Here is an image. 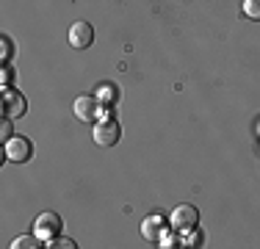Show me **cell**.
<instances>
[{
    "label": "cell",
    "instance_id": "15",
    "mask_svg": "<svg viewBox=\"0 0 260 249\" xmlns=\"http://www.w3.org/2000/svg\"><path fill=\"white\" fill-rule=\"evenodd\" d=\"M200 241H202V235L197 233V227H194V230H188V235H185L183 244H185V246H200Z\"/></svg>",
    "mask_w": 260,
    "mask_h": 249
},
{
    "label": "cell",
    "instance_id": "11",
    "mask_svg": "<svg viewBox=\"0 0 260 249\" xmlns=\"http://www.w3.org/2000/svg\"><path fill=\"white\" fill-rule=\"evenodd\" d=\"M244 14L249 17V20L260 22V0H244Z\"/></svg>",
    "mask_w": 260,
    "mask_h": 249
},
{
    "label": "cell",
    "instance_id": "2",
    "mask_svg": "<svg viewBox=\"0 0 260 249\" xmlns=\"http://www.w3.org/2000/svg\"><path fill=\"white\" fill-rule=\"evenodd\" d=\"M72 111H75V116L80 122H94V119H100V114H105L97 95H80L75 100V105H72Z\"/></svg>",
    "mask_w": 260,
    "mask_h": 249
},
{
    "label": "cell",
    "instance_id": "9",
    "mask_svg": "<svg viewBox=\"0 0 260 249\" xmlns=\"http://www.w3.org/2000/svg\"><path fill=\"white\" fill-rule=\"evenodd\" d=\"M97 100L103 103V108L108 111L111 105L119 100V91H116V86L114 83H103V86H97Z\"/></svg>",
    "mask_w": 260,
    "mask_h": 249
},
{
    "label": "cell",
    "instance_id": "17",
    "mask_svg": "<svg viewBox=\"0 0 260 249\" xmlns=\"http://www.w3.org/2000/svg\"><path fill=\"white\" fill-rule=\"evenodd\" d=\"M11 75H14V72H11V67H9V64H3V78H0V80H3V86H9V83H11Z\"/></svg>",
    "mask_w": 260,
    "mask_h": 249
},
{
    "label": "cell",
    "instance_id": "13",
    "mask_svg": "<svg viewBox=\"0 0 260 249\" xmlns=\"http://www.w3.org/2000/svg\"><path fill=\"white\" fill-rule=\"evenodd\" d=\"M14 136V124H11V116H3V124H0V139H3V144Z\"/></svg>",
    "mask_w": 260,
    "mask_h": 249
},
{
    "label": "cell",
    "instance_id": "16",
    "mask_svg": "<svg viewBox=\"0 0 260 249\" xmlns=\"http://www.w3.org/2000/svg\"><path fill=\"white\" fill-rule=\"evenodd\" d=\"M0 45H3V64H9V61H11V50H14V47H11V39H9V36H3Z\"/></svg>",
    "mask_w": 260,
    "mask_h": 249
},
{
    "label": "cell",
    "instance_id": "3",
    "mask_svg": "<svg viewBox=\"0 0 260 249\" xmlns=\"http://www.w3.org/2000/svg\"><path fill=\"white\" fill-rule=\"evenodd\" d=\"M34 155V144L25 136H11L3 147V158L6 161H17V164H25V161Z\"/></svg>",
    "mask_w": 260,
    "mask_h": 249
},
{
    "label": "cell",
    "instance_id": "10",
    "mask_svg": "<svg viewBox=\"0 0 260 249\" xmlns=\"http://www.w3.org/2000/svg\"><path fill=\"white\" fill-rule=\"evenodd\" d=\"M9 246L11 249H36V246H42V238L39 235H20V238H14Z\"/></svg>",
    "mask_w": 260,
    "mask_h": 249
},
{
    "label": "cell",
    "instance_id": "7",
    "mask_svg": "<svg viewBox=\"0 0 260 249\" xmlns=\"http://www.w3.org/2000/svg\"><path fill=\"white\" fill-rule=\"evenodd\" d=\"M70 45L75 47V50H86V47H91L94 45V28H91L89 22H72V28H70Z\"/></svg>",
    "mask_w": 260,
    "mask_h": 249
},
{
    "label": "cell",
    "instance_id": "6",
    "mask_svg": "<svg viewBox=\"0 0 260 249\" xmlns=\"http://www.w3.org/2000/svg\"><path fill=\"white\" fill-rule=\"evenodd\" d=\"M25 111H28L25 97H22L20 91H14V89H9V86H3V116L20 119V116H25Z\"/></svg>",
    "mask_w": 260,
    "mask_h": 249
},
{
    "label": "cell",
    "instance_id": "14",
    "mask_svg": "<svg viewBox=\"0 0 260 249\" xmlns=\"http://www.w3.org/2000/svg\"><path fill=\"white\" fill-rule=\"evenodd\" d=\"M158 246H164V249L180 246V244H177V235H175V230H172V233H164V235H160V244H158Z\"/></svg>",
    "mask_w": 260,
    "mask_h": 249
},
{
    "label": "cell",
    "instance_id": "12",
    "mask_svg": "<svg viewBox=\"0 0 260 249\" xmlns=\"http://www.w3.org/2000/svg\"><path fill=\"white\" fill-rule=\"evenodd\" d=\"M47 246H50V249H75L78 244H75L72 238H64V235H55V238H53Z\"/></svg>",
    "mask_w": 260,
    "mask_h": 249
},
{
    "label": "cell",
    "instance_id": "8",
    "mask_svg": "<svg viewBox=\"0 0 260 249\" xmlns=\"http://www.w3.org/2000/svg\"><path fill=\"white\" fill-rule=\"evenodd\" d=\"M166 230H169V219L160 216V213H152L141 222V235H144L147 241H160V235H164Z\"/></svg>",
    "mask_w": 260,
    "mask_h": 249
},
{
    "label": "cell",
    "instance_id": "4",
    "mask_svg": "<svg viewBox=\"0 0 260 249\" xmlns=\"http://www.w3.org/2000/svg\"><path fill=\"white\" fill-rule=\"evenodd\" d=\"M61 227H64V222H61V216L58 213H39L36 216V222H34V233L39 235L42 241H53L55 235L61 233Z\"/></svg>",
    "mask_w": 260,
    "mask_h": 249
},
{
    "label": "cell",
    "instance_id": "1",
    "mask_svg": "<svg viewBox=\"0 0 260 249\" xmlns=\"http://www.w3.org/2000/svg\"><path fill=\"white\" fill-rule=\"evenodd\" d=\"M197 224H200V210H197L194 205H177L169 216V227L175 230V233H188Z\"/></svg>",
    "mask_w": 260,
    "mask_h": 249
},
{
    "label": "cell",
    "instance_id": "5",
    "mask_svg": "<svg viewBox=\"0 0 260 249\" xmlns=\"http://www.w3.org/2000/svg\"><path fill=\"white\" fill-rule=\"evenodd\" d=\"M119 136H122V128H119V122L114 119V116H105V119L97 122V128H94V141L100 147H114L116 141H119Z\"/></svg>",
    "mask_w": 260,
    "mask_h": 249
}]
</instances>
